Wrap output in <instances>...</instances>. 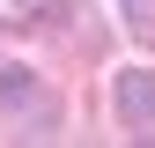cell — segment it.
<instances>
[{"mask_svg": "<svg viewBox=\"0 0 155 148\" xmlns=\"http://www.w3.org/2000/svg\"><path fill=\"white\" fill-rule=\"evenodd\" d=\"M118 126L133 141H155V74L148 67H126L118 74Z\"/></svg>", "mask_w": 155, "mask_h": 148, "instance_id": "cell-1", "label": "cell"}, {"mask_svg": "<svg viewBox=\"0 0 155 148\" xmlns=\"http://www.w3.org/2000/svg\"><path fill=\"white\" fill-rule=\"evenodd\" d=\"M59 15H67V0H0V30H45Z\"/></svg>", "mask_w": 155, "mask_h": 148, "instance_id": "cell-2", "label": "cell"}]
</instances>
